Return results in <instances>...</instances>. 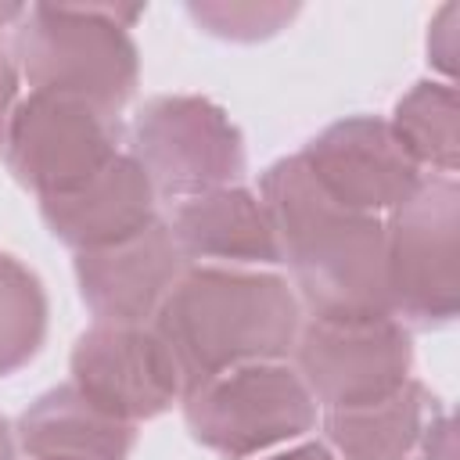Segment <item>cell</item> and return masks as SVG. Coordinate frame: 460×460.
I'll return each instance as SVG.
<instances>
[{
  "mask_svg": "<svg viewBox=\"0 0 460 460\" xmlns=\"http://www.w3.org/2000/svg\"><path fill=\"white\" fill-rule=\"evenodd\" d=\"M259 198L309 316H392L381 216L327 198L298 155L259 176Z\"/></svg>",
  "mask_w": 460,
  "mask_h": 460,
  "instance_id": "6da1fadb",
  "label": "cell"
},
{
  "mask_svg": "<svg viewBox=\"0 0 460 460\" xmlns=\"http://www.w3.org/2000/svg\"><path fill=\"white\" fill-rule=\"evenodd\" d=\"M151 327L169 345L183 392L244 363H280L295 352L302 302L295 288L262 270L187 266Z\"/></svg>",
  "mask_w": 460,
  "mask_h": 460,
  "instance_id": "7a4b0ae2",
  "label": "cell"
},
{
  "mask_svg": "<svg viewBox=\"0 0 460 460\" xmlns=\"http://www.w3.org/2000/svg\"><path fill=\"white\" fill-rule=\"evenodd\" d=\"M144 7L32 4L14 32L18 72L36 93H58L115 119L137 90L140 58L129 25Z\"/></svg>",
  "mask_w": 460,
  "mask_h": 460,
  "instance_id": "3957f363",
  "label": "cell"
},
{
  "mask_svg": "<svg viewBox=\"0 0 460 460\" xmlns=\"http://www.w3.org/2000/svg\"><path fill=\"white\" fill-rule=\"evenodd\" d=\"M460 187L424 176L385 219V280L392 316L413 327L449 323L460 309Z\"/></svg>",
  "mask_w": 460,
  "mask_h": 460,
  "instance_id": "277c9868",
  "label": "cell"
},
{
  "mask_svg": "<svg viewBox=\"0 0 460 460\" xmlns=\"http://www.w3.org/2000/svg\"><path fill=\"white\" fill-rule=\"evenodd\" d=\"M190 435L226 456L244 460L313 431L316 399L288 363H244L183 392Z\"/></svg>",
  "mask_w": 460,
  "mask_h": 460,
  "instance_id": "5b68a950",
  "label": "cell"
},
{
  "mask_svg": "<svg viewBox=\"0 0 460 460\" xmlns=\"http://www.w3.org/2000/svg\"><path fill=\"white\" fill-rule=\"evenodd\" d=\"M129 155L147 172L155 194L183 201L237 187L248 165L234 119L198 93L151 97L129 126Z\"/></svg>",
  "mask_w": 460,
  "mask_h": 460,
  "instance_id": "8992f818",
  "label": "cell"
},
{
  "mask_svg": "<svg viewBox=\"0 0 460 460\" xmlns=\"http://www.w3.org/2000/svg\"><path fill=\"white\" fill-rule=\"evenodd\" d=\"M295 363L309 395L327 410L367 406L410 381L413 338L399 316H309Z\"/></svg>",
  "mask_w": 460,
  "mask_h": 460,
  "instance_id": "52a82bcc",
  "label": "cell"
},
{
  "mask_svg": "<svg viewBox=\"0 0 460 460\" xmlns=\"http://www.w3.org/2000/svg\"><path fill=\"white\" fill-rule=\"evenodd\" d=\"M115 155H122L115 119L93 111L90 104L36 90L14 104L4 137L11 176L36 198L75 190Z\"/></svg>",
  "mask_w": 460,
  "mask_h": 460,
  "instance_id": "ba28073f",
  "label": "cell"
},
{
  "mask_svg": "<svg viewBox=\"0 0 460 460\" xmlns=\"http://www.w3.org/2000/svg\"><path fill=\"white\" fill-rule=\"evenodd\" d=\"M72 385L119 420H151L183 399V377L151 323H93L75 338Z\"/></svg>",
  "mask_w": 460,
  "mask_h": 460,
  "instance_id": "9c48e42d",
  "label": "cell"
},
{
  "mask_svg": "<svg viewBox=\"0 0 460 460\" xmlns=\"http://www.w3.org/2000/svg\"><path fill=\"white\" fill-rule=\"evenodd\" d=\"M298 158L327 198L363 216L399 208L424 180L388 122L374 115H352L327 126L298 151Z\"/></svg>",
  "mask_w": 460,
  "mask_h": 460,
  "instance_id": "30bf717a",
  "label": "cell"
},
{
  "mask_svg": "<svg viewBox=\"0 0 460 460\" xmlns=\"http://www.w3.org/2000/svg\"><path fill=\"white\" fill-rule=\"evenodd\" d=\"M187 259L180 255L169 223L93 252H75V280L97 323H151Z\"/></svg>",
  "mask_w": 460,
  "mask_h": 460,
  "instance_id": "8fae6325",
  "label": "cell"
},
{
  "mask_svg": "<svg viewBox=\"0 0 460 460\" xmlns=\"http://www.w3.org/2000/svg\"><path fill=\"white\" fill-rule=\"evenodd\" d=\"M323 431L338 460H456L453 420L417 377L377 402L327 410Z\"/></svg>",
  "mask_w": 460,
  "mask_h": 460,
  "instance_id": "7c38bea8",
  "label": "cell"
},
{
  "mask_svg": "<svg viewBox=\"0 0 460 460\" xmlns=\"http://www.w3.org/2000/svg\"><path fill=\"white\" fill-rule=\"evenodd\" d=\"M155 201L158 194L133 155H115L75 190L40 198V216L58 241L75 252H93L147 230L158 219Z\"/></svg>",
  "mask_w": 460,
  "mask_h": 460,
  "instance_id": "4fadbf2b",
  "label": "cell"
},
{
  "mask_svg": "<svg viewBox=\"0 0 460 460\" xmlns=\"http://www.w3.org/2000/svg\"><path fill=\"white\" fill-rule=\"evenodd\" d=\"M172 241L187 266H277L280 244L262 198L248 187H219L187 198L172 212Z\"/></svg>",
  "mask_w": 460,
  "mask_h": 460,
  "instance_id": "5bb4252c",
  "label": "cell"
},
{
  "mask_svg": "<svg viewBox=\"0 0 460 460\" xmlns=\"http://www.w3.org/2000/svg\"><path fill=\"white\" fill-rule=\"evenodd\" d=\"M18 442L32 460H126L137 424L111 417L68 381L25 406Z\"/></svg>",
  "mask_w": 460,
  "mask_h": 460,
  "instance_id": "9a60e30c",
  "label": "cell"
},
{
  "mask_svg": "<svg viewBox=\"0 0 460 460\" xmlns=\"http://www.w3.org/2000/svg\"><path fill=\"white\" fill-rule=\"evenodd\" d=\"M392 137L413 158L417 169L453 176L460 165V104L456 86L438 79L413 83L392 108Z\"/></svg>",
  "mask_w": 460,
  "mask_h": 460,
  "instance_id": "2e32d148",
  "label": "cell"
},
{
  "mask_svg": "<svg viewBox=\"0 0 460 460\" xmlns=\"http://www.w3.org/2000/svg\"><path fill=\"white\" fill-rule=\"evenodd\" d=\"M47 338V291L40 277L0 252V377L22 370Z\"/></svg>",
  "mask_w": 460,
  "mask_h": 460,
  "instance_id": "e0dca14e",
  "label": "cell"
},
{
  "mask_svg": "<svg viewBox=\"0 0 460 460\" xmlns=\"http://www.w3.org/2000/svg\"><path fill=\"white\" fill-rule=\"evenodd\" d=\"M187 11L205 32H212L219 40H234V43L266 40V36L280 32L298 14L295 4H255V0H244V4L205 0V4H187Z\"/></svg>",
  "mask_w": 460,
  "mask_h": 460,
  "instance_id": "ac0fdd59",
  "label": "cell"
},
{
  "mask_svg": "<svg viewBox=\"0 0 460 460\" xmlns=\"http://www.w3.org/2000/svg\"><path fill=\"white\" fill-rule=\"evenodd\" d=\"M456 4H446L438 11V18L431 22V36H428V54L435 58V65L442 72H453V54H456Z\"/></svg>",
  "mask_w": 460,
  "mask_h": 460,
  "instance_id": "d6986e66",
  "label": "cell"
},
{
  "mask_svg": "<svg viewBox=\"0 0 460 460\" xmlns=\"http://www.w3.org/2000/svg\"><path fill=\"white\" fill-rule=\"evenodd\" d=\"M14 104H18V65L0 50V151H4V137H7V126L14 115Z\"/></svg>",
  "mask_w": 460,
  "mask_h": 460,
  "instance_id": "ffe728a7",
  "label": "cell"
},
{
  "mask_svg": "<svg viewBox=\"0 0 460 460\" xmlns=\"http://www.w3.org/2000/svg\"><path fill=\"white\" fill-rule=\"evenodd\" d=\"M266 460H338L323 442H302V446H295V449H288V453H273V456H266Z\"/></svg>",
  "mask_w": 460,
  "mask_h": 460,
  "instance_id": "44dd1931",
  "label": "cell"
},
{
  "mask_svg": "<svg viewBox=\"0 0 460 460\" xmlns=\"http://www.w3.org/2000/svg\"><path fill=\"white\" fill-rule=\"evenodd\" d=\"M22 18H25V7L22 4H0V32L11 29V25H18Z\"/></svg>",
  "mask_w": 460,
  "mask_h": 460,
  "instance_id": "7402d4cb",
  "label": "cell"
},
{
  "mask_svg": "<svg viewBox=\"0 0 460 460\" xmlns=\"http://www.w3.org/2000/svg\"><path fill=\"white\" fill-rule=\"evenodd\" d=\"M0 460H14V438H11V428L4 417H0Z\"/></svg>",
  "mask_w": 460,
  "mask_h": 460,
  "instance_id": "603a6c76",
  "label": "cell"
}]
</instances>
